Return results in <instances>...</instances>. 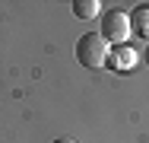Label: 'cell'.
I'll return each instance as SVG.
<instances>
[{
  "label": "cell",
  "mask_w": 149,
  "mask_h": 143,
  "mask_svg": "<svg viewBox=\"0 0 149 143\" xmlns=\"http://www.w3.org/2000/svg\"><path fill=\"white\" fill-rule=\"evenodd\" d=\"M108 51H111V45L98 32H83L76 38V60L89 70H102L108 64Z\"/></svg>",
  "instance_id": "1"
},
{
  "label": "cell",
  "mask_w": 149,
  "mask_h": 143,
  "mask_svg": "<svg viewBox=\"0 0 149 143\" xmlns=\"http://www.w3.org/2000/svg\"><path fill=\"white\" fill-rule=\"evenodd\" d=\"M108 45H127V35H130V19L124 10H108L102 13V32H98Z\"/></svg>",
  "instance_id": "2"
},
{
  "label": "cell",
  "mask_w": 149,
  "mask_h": 143,
  "mask_svg": "<svg viewBox=\"0 0 149 143\" xmlns=\"http://www.w3.org/2000/svg\"><path fill=\"white\" fill-rule=\"evenodd\" d=\"M136 60H140V54H136V48H130V45H114L111 51H108V70H114V73H127V70H133L136 67Z\"/></svg>",
  "instance_id": "3"
},
{
  "label": "cell",
  "mask_w": 149,
  "mask_h": 143,
  "mask_svg": "<svg viewBox=\"0 0 149 143\" xmlns=\"http://www.w3.org/2000/svg\"><path fill=\"white\" fill-rule=\"evenodd\" d=\"M127 19H130V35H143V38H149V3L133 6V10L127 13Z\"/></svg>",
  "instance_id": "4"
},
{
  "label": "cell",
  "mask_w": 149,
  "mask_h": 143,
  "mask_svg": "<svg viewBox=\"0 0 149 143\" xmlns=\"http://www.w3.org/2000/svg\"><path fill=\"white\" fill-rule=\"evenodd\" d=\"M73 16L76 19H95V16H102V3L98 0H73Z\"/></svg>",
  "instance_id": "5"
},
{
  "label": "cell",
  "mask_w": 149,
  "mask_h": 143,
  "mask_svg": "<svg viewBox=\"0 0 149 143\" xmlns=\"http://www.w3.org/2000/svg\"><path fill=\"white\" fill-rule=\"evenodd\" d=\"M54 143H76V140H70V137H60V140H54Z\"/></svg>",
  "instance_id": "6"
},
{
  "label": "cell",
  "mask_w": 149,
  "mask_h": 143,
  "mask_svg": "<svg viewBox=\"0 0 149 143\" xmlns=\"http://www.w3.org/2000/svg\"><path fill=\"white\" fill-rule=\"evenodd\" d=\"M143 57H146V64H149V48H146V54H143Z\"/></svg>",
  "instance_id": "7"
}]
</instances>
